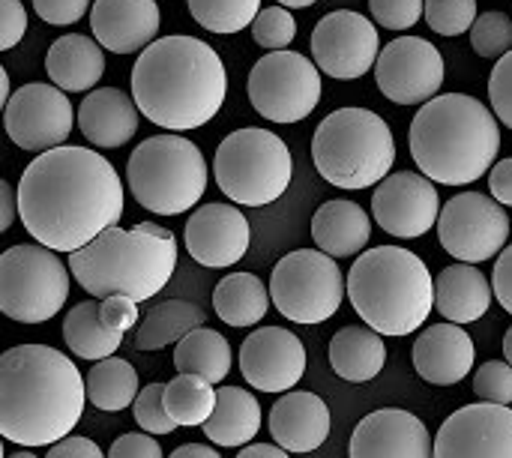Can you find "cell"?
I'll list each match as a JSON object with an SVG mask.
<instances>
[{
	"mask_svg": "<svg viewBox=\"0 0 512 458\" xmlns=\"http://www.w3.org/2000/svg\"><path fill=\"white\" fill-rule=\"evenodd\" d=\"M381 51L378 27L351 9H336L324 15L312 30V57L315 66L336 78V81H354L363 78Z\"/></svg>",
	"mask_w": 512,
	"mask_h": 458,
	"instance_id": "9a60e30c",
	"label": "cell"
},
{
	"mask_svg": "<svg viewBox=\"0 0 512 458\" xmlns=\"http://www.w3.org/2000/svg\"><path fill=\"white\" fill-rule=\"evenodd\" d=\"M492 291L498 297V303L512 315V246L501 249L495 273H492Z\"/></svg>",
	"mask_w": 512,
	"mask_h": 458,
	"instance_id": "681fc988",
	"label": "cell"
},
{
	"mask_svg": "<svg viewBox=\"0 0 512 458\" xmlns=\"http://www.w3.org/2000/svg\"><path fill=\"white\" fill-rule=\"evenodd\" d=\"M228 96V72L213 45L195 36H162L132 66V99L159 129L189 132L210 123Z\"/></svg>",
	"mask_w": 512,
	"mask_h": 458,
	"instance_id": "3957f363",
	"label": "cell"
},
{
	"mask_svg": "<svg viewBox=\"0 0 512 458\" xmlns=\"http://www.w3.org/2000/svg\"><path fill=\"white\" fill-rule=\"evenodd\" d=\"M492 306V282L477 264H450L435 276V309L444 321L474 324Z\"/></svg>",
	"mask_w": 512,
	"mask_h": 458,
	"instance_id": "4316f807",
	"label": "cell"
},
{
	"mask_svg": "<svg viewBox=\"0 0 512 458\" xmlns=\"http://www.w3.org/2000/svg\"><path fill=\"white\" fill-rule=\"evenodd\" d=\"M168 458H222L216 453V447H210V444H183V447H177L174 453Z\"/></svg>",
	"mask_w": 512,
	"mask_h": 458,
	"instance_id": "11a10c76",
	"label": "cell"
},
{
	"mask_svg": "<svg viewBox=\"0 0 512 458\" xmlns=\"http://www.w3.org/2000/svg\"><path fill=\"white\" fill-rule=\"evenodd\" d=\"M447 66L441 51L420 36H399L378 51V90L396 105H423L438 96Z\"/></svg>",
	"mask_w": 512,
	"mask_h": 458,
	"instance_id": "5bb4252c",
	"label": "cell"
},
{
	"mask_svg": "<svg viewBox=\"0 0 512 458\" xmlns=\"http://www.w3.org/2000/svg\"><path fill=\"white\" fill-rule=\"evenodd\" d=\"M69 273L90 297H156L177 270V240H162L138 228H105L87 246L69 252Z\"/></svg>",
	"mask_w": 512,
	"mask_h": 458,
	"instance_id": "8992f818",
	"label": "cell"
},
{
	"mask_svg": "<svg viewBox=\"0 0 512 458\" xmlns=\"http://www.w3.org/2000/svg\"><path fill=\"white\" fill-rule=\"evenodd\" d=\"M174 369L180 375H201L213 387L231 372V345L222 333L210 327L189 330L174 348Z\"/></svg>",
	"mask_w": 512,
	"mask_h": 458,
	"instance_id": "d6a6232c",
	"label": "cell"
},
{
	"mask_svg": "<svg viewBox=\"0 0 512 458\" xmlns=\"http://www.w3.org/2000/svg\"><path fill=\"white\" fill-rule=\"evenodd\" d=\"M249 102L270 123H300L321 102V69L300 51H270L249 72Z\"/></svg>",
	"mask_w": 512,
	"mask_h": 458,
	"instance_id": "7c38bea8",
	"label": "cell"
},
{
	"mask_svg": "<svg viewBox=\"0 0 512 458\" xmlns=\"http://www.w3.org/2000/svg\"><path fill=\"white\" fill-rule=\"evenodd\" d=\"M372 219L369 213L348 198L324 201L312 216V240L330 258H354L369 246Z\"/></svg>",
	"mask_w": 512,
	"mask_h": 458,
	"instance_id": "484cf974",
	"label": "cell"
},
{
	"mask_svg": "<svg viewBox=\"0 0 512 458\" xmlns=\"http://www.w3.org/2000/svg\"><path fill=\"white\" fill-rule=\"evenodd\" d=\"M312 162L330 186L372 189L396 162L393 129L369 108H339L318 123Z\"/></svg>",
	"mask_w": 512,
	"mask_h": 458,
	"instance_id": "52a82bcc",
	"label": "cell"
},
{
	"mask_svg": "<svg viewBox=\"0 0 512 458\" xmlns=\"http://www.w3.org/2000/svg\"><path fill=\"white\" fill-rule=\"evenodd\" d=\"M183 240L192 261L210 270H225L249 252L252 231L237 204H204L189 216Z\"/></svg>",
	"mask_w": 512,
	"mask_h": 458,
	"instance_id": "ffe728a7",
	"label": "cell"
},
{
	"mask_svg": "<svg viewBox=\"0 0 512 458\" xmlns=\"http://www.w3.org/2000/svg\"><path fill=\"white\" fill-rule=\"evenodd\" d=\"M9 75H6V69L0 66V111L6 108V102H9Z\"/></svg>",
	"mask_w": 512,
	"mask_h": 458,
	"instance_id": "6f0895ef",
	"label": "cell"
},
{
	"mask_svg": "<svg viewBox=\"0 0 512 458\" xmlns=\"http://www.w3.org/2000/svg\"><path fill=\"white\" fill-rule=\"evenodd\" d=\"M414 369L426 384L435 387H453L459 381L468 378V372L474 369L477 360V348L474 339L465 333L462 324L444 321V324H432L426 327L417 342H414Z\"/></svg>",
	"mask_w": 512,
	"mask_h": 458,
	"instance_id": "603a6c76",
	"label": "cell"
},
{
	"mask_svg": "<svg viewBox=\"0 0 512 458\" xmlns=\"http://www.w3.org/2000/svg\"><path fill=\"white\" fill-rule=\"evenodd\" d=\"M84 393L87 402L99 411L117 414L123 408H129L138 396V372L132 363L120 360V357H105L96 360L93 369L84 378Z\"/></svg>",
	"mask_w": 512,
	"mask_h": 458,
	"instance_id": "e575fe53",
	"label": "cell"
},
{
	"mask_svg": "<svg viewBox=\"0 0 512 458\" xmlns=\"http://www.w3.org/2000/svg\"><path fill=\"white\" fill-rule=\"evenodd\" d=\"M45 72L54 81V87L66 93L93 90L96 81H102L105 75V48L93 36L66 33L57 42H51L45 54Z\"/></svg>",
	"mask_w": 512,
	"mask_h": 458,
	"instance_id": "83f0119b",
	"label": "cell"
},
{
	"mask_svg": "<svg viewBox=\"0 0 512 458\" xmlns=\"http://www.w3.org/2000/svg\"><path fill=\"white\" fill-rule=\"evenodd\" d=\"M279 6H285V9H306V6H312V3H318V0H276Z\"/></svg>",
	"mask_w": 512,
	"mask_h": 458,
	"instance_id": "680465c9",
	"label": "cell"
},
{
	"mask_svg": "<svg viewBox=\"0 0 512 458\" xmlns=\"http://www.w3.org/2000/svg\"><path fill=\"white\" fill-rule=\"evenodd\" d=\"M270 300L294 324H324L345 300V276L327 252L297 249L273 267Z\"/></svg>",
	"mask_w": 512,
	"mask_h": 458,
	"instance_id": "8fae6325",
	"label": "cell"
},
{
	"mask_svg": "<svg viewBox=\"0 0 512 458\" xmlns=\"http://www.w3.org/2000/svg\"><path fill=\"white\" fill-rule=\"evenodd\" d=\"M33 9L45 24L66 27L90 12V0H33Z\"/></svg>",
	"mask_w": 512,
	"mask_h": 458,
	"instance_id": "bcb514c9",
	"label": "cell"
},
{
	"mask_svg": "<svg viewBox=\"0 0 512 458\" xmlns=\"http://www.w3.org/2000/svg\"><path fill=\"white\" fill-rule=\"evenodd\" d=\"M474 393L480 402L510 405L512 402V366L507 360H489L474 375Z\"/></svg>",
	"mask_w": 512,
	"mask_h": 458,
	"instance_id": "b9f144b4",
	"label": "cell"
},
{
	"mask_svg": "<svg viewBox=\"0 0 512 458\" xmlns=\"http://www.w3.org/2000/svg\"><path fill=\"white\" fill-rule=\"evenodd\" d=\"M489 102H492V111L495 117L512 129V48L498 57L495 69H492V78H489Z\"/></svg>",
	"mask_w": 512,
	"mask_h": 458,
	"instance_id": "7bdbcfd3",
	"label": "cell"
},
{
	"mask_svg": "<svg viewBox=\"0 0 512 458\" xmlns=\"http://www.w3.org/2000/svg\"><path fill=\"white\" fill-rule=\"evenodd\" d=\"M27 33V9L21 0H0V51L15 48Z\"/></svg>",
	"mask_w": 512,
	"mask_h": 458,
	"instance_id": "7dc6e473",
	"label": "cell"
},
{
	"mask_svg": "<svg viewBox=\"0 0 512 458\" xmlns=\"http://www.w3.org/2000/svg\"><path fill=\"white\" fill-rule=\"evenodd\" d=\"M420 174L444 186H468L489 174L501 153V126L489 105L465 93L432 96L408 132Z\"/></svg>",
	"mask_w": 512,
	"mask_h": 458,
	"instance_id": "277c9868",
	"label": "cell"
},
{
	"mask_svg": "<svg viewBox=\"0 0 512 458\" xmlns=\"http://www.w3.org/2000/svg\"><path fill=\"white\" fill-rule=\"evenodd\" d=\"M126 180L144 210L159 216H180L204 198L207 162L198 144L180 132H165L141 141L132 150Z\"/></svg>",
	"mask_w": 512,
	"mask_h": 458,
	"instance_id": "ba28073f",
	"label": "cell"
},
{
	"mask_svg": "<svg viewBox=\"0 0 512 458\" xmlns=\"http://www.w3.org/2000/svg\"><path fill=\"white\" fill-rule=\"evenodd\" d=\"M99 318L105 321V327L117 330V333H129L132 327H138L141 315H138V303L132 297L114 294V297H102L99 300Z\"/></svg>",
	"mask_w": 512,
	"mask_h": 458,
	"instance_id": "f6af8a7d",
	"label": "cell"
},
{
	"mask_svg": "<svg viewBox=\"0 0 512 458\" xmlns=\"http://www.w3.org/2000/svg\"><path fill=\"white\" fill-rule=\"evenodd\" d=\"M15 216H18V198H15V189L0 177V234H6V231L15 225Z\"/></svg>",
	"mask_w": 512,
	"mask_h": 458,
	"instance_id": "f5cc1de1",
	"label": "cell"
},
{
	"mask_svg": "<svg viewBox=\"0 0 512 458\" xmlns=\"http://www.w3.org/2000/svg\"><path fill=\"white\" fill-rule=\"evenodd\" d=\"M6 458H36L33 453H30V447L27 450H18V453H12V456H6Z\"/></svg>",
	"mask_w": 512,
	"mask_h": 458,
	"instance_id": "94428289",
	"label": "cell"
},
{
	"mask_svg": "<svg viewBox=\"0 0 512 458\" xmlns=\"http://www.w3.org/2000/svg\"><path fill=\"white\" fill-rule=\"evenodd\" d=\"M162 390H165V384H147L144 390H138V396L132 402V417H135L138 429L153 435V438L156 435H171L177 429V423L165 414Z\"/></svg>",
	"mask_w": 512,
	"mask_h": 458,
	"instance_id": "60d3db41",
	"label": "cell"
},
{
	"mask_svg": "<svg viewBox=\"0 0 512 458\" xmlns=\"http://www.w3.org/2000/svg\"><path fill=\"white\" fill-rule=\"evenodd\" d=\"M135 228H138V231H144V234H153V237H162V240H174V234H171V228H165V225H156V222H138Z\"/></svg>",
	"mask_w": 512,
	"mask_h": 458,
	"instance_id": "9f6ffc18",
	"label": "cell"
},
{
	"mask_svg": "<svg viewBox=\"0 0 512 458\" xmlns=\"http://www.w3.org/2000/svg\"><path fill=\"white\" fill-rule=\"evenodd\" d=\"M201 429L216 447H246L261 432V405L249 390L219 387L216 408Z\"/></svg>",
	"mask_w": 512,
	"mask_h": 458,
	"instance_id": "f1b7e54d",
	"label": "cell"
},
{
	"mask_svg": "<svg viewBox=\"0 0 512 458\" xmlns=\"http://www.w3.org/2000/svg\"><path fill=\"white\" fill-rule=\"evenodd\" d=\"M138 105L117 87H96L78 105V132L102 150L123 147L138 132Z\"/></svg>",
	"mask_w": 512,
	"mask_h": 458,
	"instance_id": "d4e9b609",
	"label": "cell"
},
{
	"mask_svg": "<svg viewBox=\"0 0 512 458\" xmlns=\"http://www.w3.org/2000/svg\"><path fill=\"white\" fill-rule=\"evenodd\" d=\"M270 435L288 453H315L330 438V408L315 393L288 390L270 411Z\"/></svg>",
	"mask_w": 512,
	"mask_h": 458,
	"instance_id": "cb8c5ba5",
	"label": "cell"
},
{
	"mask_svg": "<svg viewBox=\"0 0 512 458\" xmlns=\"http://www.w3.org/2000/svg\"><path fill=\"white\" fill-rule=\"evenodd\" d=\"M432 458H512V408L477 402L444 420Z\"/></svg>",
	"mask_w": 512,
	"mask_h": 458,
	"instance_id": "e0dca14e",
	"label": "cell"
},
{
	"mask_svg": "<svg viewBox=\"0 0 512 458\" xmlns=\"http://www.w3.org/2000/svg\"><path fill=\"white\" fill-rule=\"evenodd\" d=\"M423 18L441 36H462L477 21V0H423Z\"/></svg>",
	"mask_w": 512,
	"mask_h": 458,
	"instance_id": "74e56055",
	"label": "cell"
},
{
	"mask_svg": "<svg viewBox=\"0 0 512 458\" xmlns=\"http://www.w3.org/2000/svg\"><path fill=\"white\" fill-rule=\"evenodd\" d=\"M372 18L387 30H408L423 15V0H369Z\"/></svg>",
	"mask_w": 512,
	"mask_h": 458,
	"instance_id": "ee69618b",
	"label": "cell"
},
{
	"mask_svg": "<svg viewBox=\"0 0 512 458\" xmlns=\"http://www.w3.org/2000/svg\"><path fill=\"white\" fill-rule=\"evenodd\" d=\"M438 213H441L438 189L426 174L417 171L387 174L372 195L375 222L399 240H414L429 234L438 222Z\"/></svg>",
	"mask_w": 512,
	"mask_h": 458,
	"instance_id": "ac0fdd59",
	"label": "cell"
},
{
	"mask_svg": "<svg viewBox=\"0 0 512 458\" xmlns=\"http://www.w3.org/2000/svg\"><path fill=\"white\" fill-rule=\"evenodd\" d=\"M72 102L66 99V90L54 84H24L15 93H9V102L3 108V126L15 147L42 153L51 147L66 144L72 132Z\"/></svg>",
	"mask_w": 512,
	"mask_h": 458,
	"instance_id": "2e32d148",
	"label": "cell"
},
{
	"mask_svg": "<svg viewBox=\"0 0 512 458\" xmlns=\"http://www.w3.org/2000/svg\"><path fill=\"white\" fill-rule=\"evenodd\" d=\"M63 342L69 345L75 357L96 363V360L117 354V348L123 345V333L105 327V321L99 318V300H84L72 306V312L66 315Z\"/></svg>",
	"mask_w": 512,
	"mask_h": 458,
	"instance_id": "836d02e7",
	"label": "cell"
},
{
	"mask_svg": "<svg viewBox=\"0 0 512 458\" xmlns=\"http://www.w3.org/2000/svg\"><path fill=\"white\" fill-rule=\"evenodd\" d=\"M345 288L360 321L381 336H411L435 309V279L426 261L399 246L360 252Z\"/></svg>",
	"mask_w": 512,
	"mask_h": 458,
	"instance_id": "5b68a950",
	"label": "cell"
},
{
	"mask_svg": "<svg viewBox=\"0 0 512 458\" xmlns=\"http://www.w3.org/2000/svg\"><path fill=\"white\" fill-rule=\"evenodd\" d=\"M0 458H6V453H3V438H0Z\"/></svg>",
	"mask_w": 512,
	"mask_h": 458,
	"instance_id": "6125c7cd",
	"label": "cell"
},
{
	"mask_svg": "<svg viewBox=\"0 0 512 458\" xmlns=\"http://www.w3.org/2000/svg\"><path fill=\"white\" fill-rule=\"evenodd\" d=\"M387 363L384 336L372 327H342L330 339V366L348 384H366L381 375Z\"/></svg>",
	"mask_w": 512,
	"mask_h": 458,
	"instance_id": "f546056e",
	"label": "cell"
},
{
	"mask_svg": "<svg viewBox=\"0 0 512 458\" xmlns=\"http://www.w3.org/2000/svg\"><path fill=\"white\" fill-rule=\"evenodd\" d=\"M162 405H165V414L177 423V429L204 426L216 408V387L204 381L201 375H177L174 381L165 384Z\"/></svg>",
	"mask_w": 512,
	"mask_h": 458,
	"instance_id": "d590c367",
	"label": "cell"
},
{
	"mask_svg": "<svg viewBox=\"0 0 512 458\" xmlns=\"http://www.w3.org/2000/svg\"><path fill=\"white\" fill-rule=\"evenodd\" d=\"M78 366L48 345H15L0 354V438L18 447H51L84 417Z\"/></svg>",
	"mask_w": 512,
	"mask_h": 458,
	"instance_id": "7a4b0ae2",
	"label": "cell"
},
{
	"mask_svg": "<svg viewBox=\"0 0 512 458\" xmlns=\"http://www.w3.org/2000/svg\"><path fill=\"white\" fill-rule=\"evenodd\" d=\"M489 189H492V198L504 207H512V156L510 159H501L489 168Z\"/></svg>",
	"mask_w": 512,
	"mask_h": 458,
	"instance_id": "816d5d0a",
	"label": "cell"
},
{
	"mask_svg": "<svg viewBox=\"0 0 512 458\" xmlns=\"http://www.w3.org/2000/svg\"><path fill=\"white\" fill-rule=\"evenodd\" d=\"M240 375L252 390L288 393L306 375V348L285 327H261L240 345Z\"/></svg>",
	"mask_w": 512,
	"mask_h": 458,
	"instance_id": "d6986e66",
	"label": "cell"
},
{
	"mask_svg": "<svg viewBox=\"0 0 512 458\" xmlns=\"http://www.w3.org/2000/svg\"><path fill=\"white\" fill-rule=\"evenodd\" d=\"M435 228L444 252L465 264H483L507 246L510 216L495 198L483 192H462L441 207Z\"/></svg>",
	"mask_w": 512,
	"mask_h": 458,
	"instance_id": "4fadbf2b",
	"label": "cell"
},
{
	"mask_svg": "<svg viewBox=\"0 0 512 458\" xmlns=\"http://www.w3.org/2000/svg\"><path fill=\"white\" fill-rule=\"evenodd\" d=\"M105 458H165L162 456V447L159 441H153V435L147 432H129V435H120L108 456Z\"/></svg>",
	"mask_w": 512,
	"mask_h": 458,
	"instance_id": "c3c4849f",
	"label": "cell"
},
{
	"mask_svg": "<svg viewBox=\"0 0 512 458\" xmlns=\"http://www.w3.org/2000/svg\"><path fill=\"white\" fill-rule=\"evenodd\" d=\"M504 357H507V363L512 366V327L507 330V336H504Z\"/></svg>",
	"mask_w": 512,
	"mask_h": 458,
	"instance_id": "91938a15",
	"label": "cell"
},
{
	"mask_svg": "<svg viewBox=\"0 0 512 458\" xmlns=\"http://www.w3.org/2000/svg\"><path fill=\"white\" fill-rule=\"evenodd\" d=\"M213 309L228 327H252L267 318L270 288L255 273H228L213 291Z\"/></svg>",
	"mask_w": 512,
	"mask_h": 458,
	"instance_id": "1f68e13d",
	"label": "cell"
},
{
	"mask_svg": "<svg viewBox=\"0 0 512 458\" xmlns=\"http://www.w3.org/2000/svg\"><path fill=\"white\" fill-rule=\"evenodd\" d=\"M249 27H252V39L261 48H267V51H282L297 36V21H294V15L285 6H264V9H258L255 21Z\"/></svg>",
	"mask_w": 512,
	"mask_h": 458,
	"instance_id": "ab89813d",
	"label": "cell"
},
{
	"mask_svg": "<svg viewBox=\"0 0 512 458\" xmlns=\"http://www.w3.org/2000/svg\"><path fill=\"white\" fill-rule=\"evenodd\" d=\"M69 297V267L42 243H21L0 255V312L15 324L51 321Z\"/></svg>",
	"mask_w": 512,
	"mask_h": 458,
	"instance_id": "30bf717a",
	"label": "cell"
},
{
	"mask_svg": "<svg viewBox=\"0 0 512 458\" xmlns=\"http://www.w3.org/2000/svg\"><path fill=\"white\" fill-rule=\"evenodd\" d=\"M186 6L204 30L231 36L255 21L261 0H186Z\"/></svg>",
	"mask_w": 512,
	"mask_h": 458,
	"instance_id": "8d00e7d4",
	"label": "cell"
},
{
	"mask_svg": "<svg viewBox=\"0 0 512 458\" xmlns=\"http://www.w3.org/2000/svg\"><path fill=\"white\" fill-rule=\"evenodd\" d=\"M471 33V45L480 57L498 60L512 48V15L507 12H486L477 15Z\"/></svg>",
	"mask_w": 512,
	"mask_h": 458,
	"instance_id": "f35d334b",
	"label": "cell"
},
{
	"mask_svg": "<svg viewBox=\"0 0 512 458\" xmlns=\"http://www.w3.org/2000/svg\"><path fill=\"white\" fill-rule=\"evenodd\" d=\"M45 458H105L99 444L90 441V438H78V435H66L63 441L51 444L48 447V456Z\"/></svg>",
	"mask_w": 512,
	"mask_h": 458,
	"instance_id": "f907efd6",
	"label": "cell"
},
{
	"mask_svg": "<svg viewBox=\"0 0 512 458\" xmlns=\"http://www.w3.org/2000/svg\"><path fill=\"white\" fill-rule=\"evenodd\" d=\"M213 177L228 201L240 207H267L288 192L294 159L276 132L246 126L216 147Z\"/></svg>",
	"mask_w": 512,
	"mask_h": 458,
	"instance_id": "9c48e42d",
	"label": "cell"
},
{
	"mask_svg": "<svg viewBox=\"0 0 512 458\" xmlns=\"http://www.w3.org/2000/svg\"><path fill=\"white\" fill-rule=\"evenodd\" d=\"M207 315L198 303L189 300H165L153 306L135 327L132 348L138 351H162L168 345H177L189 330L204 327Z\"/></svg>",
	"mask_w": 512,
	"mask_h": 458,
	"instance_id": "4dcf8cb0",
	"label": "cell"
},
{
	"mask_svg": "<svg viewBox=\"0 0 512 458\" xmlns=\"http://www.w3.org/2000/svg\"><path fill=\"white\" fill-rule=\"evenodd\" d=\"M237 458H291V453L279 444H249L237 453Z\"/></svg>",
	"mask_w": 512,
	"mask_h": 458,
	"instance_id": "db71d44e",
	"label": "cell"
},
{
	"mask_svg": "<svg viewBox=\"0 0 512 458\" xmlns=\"http://www.w3.org/2000/svg\"><path fill=\"white\" fill-rule=\"evenodd\" d=\"M348 458H432V435L411 411L381 408L357 423Z\"/></svg>",
	"mask_w": 512,
	"mask_h": 458,
	"instance_id": "44dd1931",
	"label": "cell"
},
{
	"mask_svg": "<svg viewBox=\"0 0 512 458\" xmlns=\"http://www.w3.org/2000/svg\"><path fill=\"white\" fill-rule=\"evenodd\" d=\"M93 39L111 54H135L159 33L156 0H96L90 3Z\"/></svg>",
	"mask_w": 512,
	"mask_h": 458,
	"instance_id": "7402d4cb",
	"label": "cell"
},
{
	"mask_svg": "<svg viewBox=\"0 0 512 458\" xmlns=\"http://www.w3.org/2000/svg\"><path fill=\"white\" fill-rule=\"evenodd\" d=\"M18 216L27 234L54 249L75 252L123 216V180L90 147L42 150L18 180Z\"/></svg>",
	"mask_w": 512,
	"mask_h": 458,
	"instance_id": "6da1fadb",
	"label": "cell"
}]
</instances>
